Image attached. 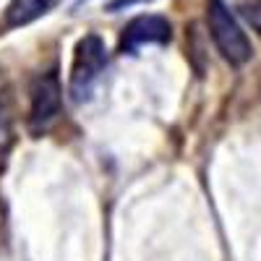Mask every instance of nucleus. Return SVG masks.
<instances>
[{
  "instance_id": "1",
  "label": "nucleus",
  "mask_w": 261,
  "mask_h": 261,
  "mask_svg": "<svg viewBox=\"0 0 261 261\" xmlns=\"http://www.w3.org/2000/svg\"><path fill=\"white\" fill-rule=\"evenodd\" d=\"M206 21H209L212 39H214L217 50L222 53V58L232 65H243L253 50H251V42H248L246 32L238 24V18L225 6V0H209Z\"/></svg>"
},
{
  "instance_id": "2",
  "label": "nucleus",
  "mask_w": 261,
  "mask_h": 261,
  "mask_svg": "<svg viewBox=\"0 0 261 261\" xmlns=\"http://www.w3.org/2000/svg\"><path fill=\"white\" fill-rule=\"evenodd\" d=\"M107 68V47L102 37L86 34L76 42L73 63H71V94L76 102H84L92 94L94 84Z\"/></svg>"
},
{
  "instance_id": "3",
  "label": "nucleus",
  "mask_w": 261,
  "mask_h": 261,
  "mask_svg": "<svg viewBox=\"0 0 261 261\" xmlns=\"http://www.w3.org/2000/svg\"><path fill=\"white\" fill-rule=\"evenodd\" d=\"M60 79L58 71L39 73L32 84V110H29V128L32 134H42L53 125V120L60 115Z\"/></svg>"
},
{
  "instance_id": "4",
  "label": "nucleus",
  "mask_w": 261,
  "mask_h": 261,
  "mask_svg": "<svg viewBox=\"0 0 261 261\" xmlns=\"http://www.w3.org/2000/svg\"><path fill=\"white\" fill-rule=\"evenodd\" d=\"M170 39H172L170 21L165 16H157V13H144V16H136L123 29L120 53L123 55H134L136 50H141L146 45H167Z\"/></svg>"
},
{
  "instance_id": "5",
  "label": "nucleus",
  "mask_w": 261,
  "mask_h": 261,
  "mask_svg": "<svg viewBox=\"0 0 261 261\" xmlns=\"http://www.w3.org/2000/svg\"><path fill=\"white\" fill-rule=\"evenodd\" d=\"M60 0H11L6 8V24L8 27H24L32 24L39 16L50 13Z\"/></svg>"
},
{
  "instance_id": "6",
  "label": "nucleus",
  "mask_w": 261,
  "mask_h": 261,
  "mask_svg": "<svg viewBox=\"0 0 261 261\" xmlns=\"http://www.w3.org/2000/svg\"><path fill=\"white\" fill-rule=\"evenodd\" d=\"M11 141H13V107L11 97L3 92L0 94V151H6Z\"/></svg>"
},
{
  "instance_id": "7",
  "label": "nucleus",
  "mask_w": 261,
  "mask_h": 261,
  "mask_svg": "<svg viewBox=\"0 0 261 261\" xmlns=\"http://www.w3.org/2000/svg\"><path fill=\"white\" fill-rule=\"evenodd\" d=\"M241 13H243V18L248 21V24L261 34V0H251V3L241 6Z\"/></svg>"
},
{
  "instance_id": "8",
  "label": "nucleus",
  "mask_w": 261,
  "mask_h": 261,
  "mask_svg": "<svg viewBox=\"0 0 261 261\" xmlns=\"http://www.w3.org/2000/svg\"><path fill=\"white\" fill-rule=\"evenodd\" d=\"M141 3H151V0H110V3H107V11L118 13V11L134 8V6H141Z\"/></svg>"
},
{
  "instance_id": "9",
  "label": "nucleus",
  "mask_w": 261,
  "mask_h": 261,
  "mask_svg": "<svg viewBox=\"0 0 261 261\" xmlns=\"http://www.w3.org/2000/svg\"><path fill=\"white\" fill-rule=\"evenodd\" d=\"M84 3H89V0H79V3H76V8H79V6H84Z\"/></svg>"
}]
</instances>
